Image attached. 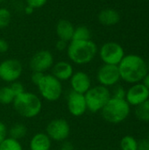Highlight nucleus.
<instances>
[{"label": "nucleus", "mask_w": 149, "mask_h": 150, "mask_svg": "<svg viewBox=\"0 0 149 150\" xmlns=\"http://www.w3.org/2000/svg\"><path fill=\"white\" fill-rule=\"evenodd\" d=\"M120 79L127 83H141L148 73L146 61L138 54L125 55L118 65Z\"/></svg>", "instance_id": "obj_1"}, {"label": "nucleus", "mask_w": 149, "mask_h": 150, "mask_svg": "<svg viewBox=\"0 0 149 150\" xmlns=\"http://www.w3.org/2000/svg\"><path fill=\"white\" fill-rule=\"evenodd\" d=\"M66 51L70 62L76 65H86L94 60L98 53V48L91 40H71L68 42Z\"/></svg>", "instance_id": "obj_2"}, {"label": "nucleus", "mask_w": 149, "mask_h": 150, "mask_svg": "<svg viewBox=\"0 0 149 150\" xmlns=\"http://www.w3.org/2000/svg\"><path fill=\"white\" fill-rule=\"evenodd\" d=\"M11 105L15 112L25 119H33L42 110V101L40 97L33 92L25 91L16 96Z\"/></svg>", "instance_id": "obj_3"}, {"label": "nucleus", "mask_w": 149, "mask_h": 150, "mask_svg": "<svg viewBox=\"0 0 149 150\" xmlns=\"http://www.w3.org/2000/svg\"><path fill=\"white\" fill-rule=\"evenodd\" d=\"M102 118L110 124H120L125 121L131 112V106L126 99L111 98L101 110Z\"/></svg>", "instance_id": "obj_4"}, {"label": "nucleus", "mask_w": 149, "mask_h": 150, "mask_svg": "<svg viewBox=\"0 0 149 150\" xmlns=\"http://www.w3.org/2000/svg\"><path fill=\"white\" fill-rule=\"evenodd\" d=\"M87 110L92 113L101 112L104 106L112 98V93L109 88L103 85L91 86V88L84 94Z\"/></svg>", "instance_id": "obj_5"}, {"label": "nucleus", "mask_w": 149, "mask_h": 150, "mask_svg": "<svg viewBox=\"0 0 149 150\" xmlns=\"http://www.w3.org/2000/svg\"><path fill=\"white\" fill-rule=\"evenodd\" d=\"M37 88L41 98L48 102L57 101L63 92L61 82L52 74H44Z\"/></svg>", "instance_id": "obj_6"}, {"label": "nucleus", "mask_w": 149, "mask_h": 150, "mask_svg": "<svg viewBox=\"0 0 149 150\" xmlns=\"http://www.w3.org/2000/svg\"><path fill=\"white\" fill-rule=\"evenodd\" d=\"M98 54L104 64L117 66L126 55L123 47L114 41H108L103 44L98 50Z\"/></svg>", "instance_id": "obj_7"}, {"label": "nucleus", "mask_w": 149, "mask_h": 150, "mask_svg": "<svg viewBox=\"0 0 149 150\" xmlns=\"http://www.w3.org/2000/svg\"><path fill=\"white\" fill-rule=\"evenodd\" d=\"M23 74V65L18 59L9 58L0 62V79L11 83L18 81Z\"/></svg>", "instance_id": "obj_8"}, {"label": "nucleus", "mask_w": 149, "mask_h": 150, "mask_svg": "<svg viewBox=\"0 0 149 150\" xmlns=\"http://www.w3.org/2000/svg\"><path fill=\"white\" fill-rule=\"evenodd\" d=\"M71 133L69 123L64 119H54L46 127V134L54 142H63L68 140Z\"/></svg>", "instance_id": "obj_9"}, {"label": "nucleus", "mask_w": 149, "mask_h": 150, "mask_svg": "<svg viewBox=\"0 0 149 150\" xmlns=\"http://www.w3.org/2000/svg\"><path fill=\"white\" fill-rule=\"evenodd\" d=\"M54 63V58L53 54L49 50H40L36 52L29 61V67L32 72H41L52 69Z\"/></svg>", "instance_id": "obj_10"}, {"label": "nucleus", "mask_w": 149, "mask_h": 150, "mask_svg": "<svg viewBox=\"0 0 149 150\" xmlns=\"http://www.w3.org/2000/svg\"><path fill=\"white\" fill-rule=\"evenodd\" d=\"M97 80L100 85L113 87L120 81L119 70L117 65L103 64L97 72Z\"/></svg>", "instance_id": "obj_11"}, {"label": "nucleus", "mask_w": 149, "mask_h": 150, "mask_svg": "<svg viewBox=\"0 0 149 150\" xmlns=\"http://www.w3.org/2000/svg\"><path fill=\"white\" fill-rule=\"evenodd\" d=\"M125 99L130 106L136 107L149 99V90L142 83H133L126 90Z\"/></svg>", "instance_id": "obj_12"}, {"label": "nucleus", "mask_w": 149, "mask_h": 150, "mask_svg": "<svg viewBox=\"0 0 149 150\" xmlns=\"http://www.w3.org/2000/svg\"><path fill=\"white\" fill-rule=\"evenodd\" d=\"M67 108L74 117H82L88 110L83 94L69 91L67 96Z\"/></svg>", "instance_id": "obj_13"}, {"label": "nucleus", "mask_w": 149, "mask_h": 150, "mask_svg": "<svg viewBox=\"0 0 149 150\" xmlns=\"http://www.w3.org/2000/svg\"><path fill=\"white\" fill-rule=\"evenodd\" d=\"M69 83H70L72 91L83 94V95L92 86L91 79L90 76L86 72L82 71V70L74 72L71 78L69 79Z\"/></svg>", "instance_id": "obj_14"}, {"label": "nucleus", "mask_w": 149, "mask_h": 150, "mask_svg": "<svg viewBox=\"0 0 149 150\" xmlns=\"http://www.w3.org/2000/svg\"><path fill=\"white\" fill-rule=\"evenodd\" d=\"M51 69L52 75L61 83L68 81L75 72L72 64L66 61H59L56 63H54Z\"/></svg>", "instance_id": "obj_15"}, {"label": "nucleus", "mask_w": 149, "mask_h": 150, "mask_svg": "<svg viewBox=\"0 0 149 150\" xmlns=\"http://www.w3.org/2000/svg\"><path fill=\"white\" fill-rule=\"evenodd\" d=\"M75 26L68 19H60L55 25V33L59 40L66 42L72 40Z\"/></svg>", "instance_id": "obj_16"}, {"label": "nucleus", "mask_w": 149, "mask_h": 150, "mask_svg": "<svg viewBox=\"0 0 149 150\" xmlns=\"http://www.w3.org/2000/svg\"><path fill=\"white\" fill-rule=\"evenodd\" d=\"M52 148V140L46 133H37L30 140V150H50Z\"/></svg>", "instance_id": "obj_17"}, {"label": "nucleus", "mask_w": 149, "mask_h": 150, "mask_svg": "<svg viewBox=\"0 0 149 150\" xmlns=\"http://www.w3.org/2000/svg\"><path fill=\"white\" fill-rule=\"evenodd\" d=\"M97 19L103 25L112 26L119 22L120 15L118 11L112 8H106L98 12Z\"/></svg>", "instance_id": "obj_18"}, {"label": "nucleus", "mask_w": 149, "mask_h": 150, "mask_svg": "<svg viewBox=\"0 0 149 150\" xmlns=\"http://www.w3.org/2000/svg\"><path fill=\"white\" fill-rule=\"evenodd\" d=\"M8 134H9V137H11L15 140L19 141V140H21L26 136L27 127L22 123L14 124L8 130Z\"/></svg>", "instance_id": "obj_19"}, {"label": "nucleus", "mask_w": 149, "mask_h": 150, "mask_svg": "<svg viewBox=\"0 0 149 150\" xmlns=\"http://www.w3.org/2000/svg\"><path fill=\"white\" fill-rule=\"evenodd\" d=\"M91 40V32L86 25H80L75 26L72 40Z\"/></svg>", "instance_id": "obj_20"}, {"label": "nucleus", "mask_w": 149, "mask_h": 150, "mask_svg": "<svg viewBox=\"0 0 149 150\" xmlns=\"http://www.w3.org/2000/svg\"><path fill=\"white\" fill-rule=\"evenodd\" d=\"M135 117L142 122H149V99L135 107Z\"/></svg>", "instance_id": "obj_21"}, {"label": "nucleus", "mask_w": 149, "mask_h": 150, "mask_svg": "<svg viewBox=\"0 0 149 150\" xmlns=\"http://www.w3.org/2000/svg\"><path fill=\"white\" fill-rule=\"evenodd\" d=\"M16 95L10 86H4L0 88V105H7L13 103Z\"/></svg>", "instance_id": "obj_22"}, {"label": "nucleus", "mask_w": 149, "mask_h": 150, "mask_svg": "<svg viewBox=\"0 0 149 150\" xmlns=\"http://www.w3.org/2000/svg\"><path fill=\"white\" fill-rule=\"evenodd\" d=\"M120 150H138V141L131 135H125L119 143Z\"/></svg>", "instance_id": "obj_23"}, {"label": "nucleus", "mask_w": 149, "mask_h": 150, "mask_svg": "<svg viewBox=\"0 0 149 150\" xmlns=\"http://www.w3.org/2000/svg\"><path fill=\"white\" fill-rule=\"evenodd\" d=\"M0 150H23V147L19 141L8 136L0 143Z\"/></svg>", "instance_id": "obj_24"}, {"label": "nucleus", "mask_w": 149, "mask_h": 150, "mask_svg": "<svg viewBox=\"0 0 149 150\" xmlns=\"http://www.w3.org/2000/svg\"><path fill=\"white\" fill-rule=\"evenodd\" d=\"M11 21V12L9 9L0 7V29L8 27Z\"/></svg>", "instance_id": "obj_25"}, {"label": "nucleus", "mask_w": 149, "mask_h": 150, "mask_svg": "<svg viewBox=\"0 0 149 150\" xmlns=\"http://www.w3.org/2000/svg\"><path fill=\"white\" fill-rule=\"evenodd\" d=\"M114 89L112 93V98H118V99H125L126 98V90L124 89L121 85H115L113 86Z\"/></svg>", "instance_id": "obj_26"}, {"label": "nucleus", "mask_w": 149, "mask_h": 150, "mask_svg": "<svg viewBox=\"0 0 149 150\" xmlns=\"http://www.w3.org/2000/svg\"><path fill=\"white\" fill-rule=\"evenodd\" d=\"M48 0H25L26 5H29L31 7H32L34 10L36 9H40L42 8Z\"/></svg>", "instance_id": "obj_27"}, {"label": "nucleus", "mask_w": 149, "mask_h": 150, "mask_svg": "<svg viewBox=\"0 0 149 150\" xmlns=\"http://www.w3.org/2000/svg\"><path fill=\"white\" fill-rule=\"evenodd\" d=\"M10 87L11 88V90L13 91V92H14V94H15L16 96H18V95H19L20 93H22V92L25 91L24 85H23L20 82H18V81H16V82L11 83V85H10Z\"/></svg>", "instance_id": "obj_28"}, {"label": "nucleus", "mask_w": 149, "mask_h": 150, "mask_svg": "<svg viewBox=\"0 0 149 150\" xmlns=\"http://www.w3.org/2000/svg\"><path fill=\"white\" fill-rule=\"evenodd\" d=\"M8 137V128L6 125L0 120V143L6 138Z\"/></svg>", "instance_id": "obj_29"}, {"label": "nucleus", "mask_w": 149, "mask_h": 150, "mask_svg": "<svg viewBox=\"0 0 149 150\" xmlns=\"http://www.w3.org/2000/svg\"><path fill=\"white\" fill-rule=\"evenodd\" d=\"M44 74L45 73H41V72H32V74L31 76V81H32V83L35 86H37L39 84V83L40 82L41 78L43 77Z\"/></svg>", "instance_id": "obj_30"}, {"label": "nucleus", "mask_w": 149, "mask_h": 150, "mask_svg": "<svg viewBox=\"0 0 149 150\" xmlns=\"http://www.w3.org/2000/svg\"><path fill=\"white\" fill-rule=\"evenodd\" d=\"M68 42H66L62 40H59L55 42V48L60 51V52H62L64 50H67V47H68Z\"/></svg>", "instance_id": "obj_31"}, {"label": "nucleus", "mask_w": 149, "mask_h": 150, "mask_svg": "<svg viewBox=\"0 0 149 150\" xmlns=\"http://www.w3.org/2000/svg\"><path fill=\"white\" fill-rule=\"evenodd\" d=\"M9 50V44L6 40L0 38V54H4Z\"/></svg>", "instance_id": "obj_32"}, {"label": "nucleus", "mask_w": 149, "mask_h": 150, "mask_svg": "<svg viewBox=\"0 0 149 150\" xmlns=\"http://www.w3.org/2000/svg\"><path fill=\"white\" fill-rule=\"evenodd\" d=\"M138 150H149V142L148 139H143L138 142Z\"/></svg>", "instance_id": "obj_33"}, {"label": "nucleus", "mask_w": 149, "mask_h": 150, "mask_svg": "<svg viewBox=\"0 0 149 150\" xmlns=\"http://www.w3.org/2000/svg\"><path fill=\"white\" fill-rule=\"evenodd\" d=\"M60 150H75V147L70 142L65 141L61 143Z\"/></svg>", "instance_id": "obj_34"}, {"label": "nucleus", "mask_w": 149, "mask_h": 150, "mask_svg": "<svg viewBox=\"0 0 149 150\" xmlns=\"http://www.w3.org/2000/svg\"><path fill=\"white\" fill-rule=\"evenodd\" d=\"M24 11H25V14H27V15H31V14H32V13H33L34 9H33L32 7L29 6V5H25V7L24 8Z\"/></svg>", "instance_id": "obj_35"}, {"label": "nucleus", "mask_w": 149, "mask_h": 150, "mask_svg": "<svg viewBox=\"0 0 149 150\" xmlns=\"http://www.w3.org/2000/svg\"><path fill=\"white\" fill-rule=\"evenodd\" d=\"M149 90V73H148L147 74V76L144 77V79L142 80V82H141Z\"/></svg>", "instance_id": "obj_36"}, {"label": "nucleus", "mask_w": 149, "mask_h": 150, "mask_svg": "<svg viewBox=\"0 0 149 150\" xmlns=\"http://www.w3.org/2000/svg\"><path fill=\"white\" fill-rule=\"evenodd\" d=\"M147 65H148V73H149V60H148V62H147Z\"/></svg>", "instance_id": "obj_37"}, {"label": "nucleus", "mask_w": 149, "mask_h": 150, "mask_svg": "<svg viewBox=\"0 0 149 150\" xmlns=\"http://www.w3.org/2000/svg\"><path fill=\"white\" fill-rule=\"evenodd\" d=\"M148 142H149V133H148Z\"/></svg>", "instance_id": "obj_38"}, {"label": "nucleus", "mask_w": 149, "mask_h": 150, "mask_svg": "<svg viewBox=\"0 0 149 150\" xmlns=\"http://www.w3.org/2000/svg\"><path fill=\"white\" fill-rule=\"evenodd\" d=\"M2 1H3V0H0V3H1V2H2Z\"/></svg>", "instance_id": "obj_39"}]
</instances>
